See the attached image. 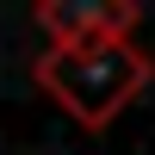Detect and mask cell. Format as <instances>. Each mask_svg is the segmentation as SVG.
I'll return each mask as SVG.
<instances>
[{"label":"cell","instance_id":"obj_1","mask_svg":"<svg viewBox=\"0 0 155 155\" xmlns=\"http://www.w3.org/2000/svg\"><path fill=\"white\" fill-rule=\"evenodd\" d=\"M37 81H44L81 124H106L112 112L149 81V62H143V50L124 44L118 25H112V31L62 37V44L37 62Z\"/></svg>","mask_w":155,"mask_h":155}]
</instances>
